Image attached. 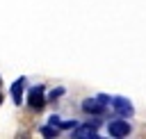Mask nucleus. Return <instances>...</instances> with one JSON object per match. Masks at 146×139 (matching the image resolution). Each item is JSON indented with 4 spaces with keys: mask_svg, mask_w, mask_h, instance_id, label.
I'll use <instances>...</instances> for the list:
<instances>
[{
    "mask_svg": "<svg viewBox=\"0 0 146 139\" xmlns=\"http://www.w3.org/2000/svg\"><path fill=\"white\" fill-rule=\"evenodd\" d=\"M23 87H25V77H18L14 84H11V96H14V100H16V105L23 100Z\"/></svg>",
    "mask_w": 146,
    "mask_h": 139,
    "instance_id": "6",
    "label": "nucleus"
},
{
    "mask_svg": "<svg viewBox=\"0 0 146 139\" xmlns=\"http://www.w3.org/2000/svg\"><path fill=\"white\" fill-rule=\"evenodd\" d=\"M0 103H2V91H0Z\"/></svg>",
    "mask_w": 146,
    "mask_h": 139,
    "instance_id": "9",
    "label": "nucleus"
},
{
    "mask_svg": "<svg viewBox=\"0 0 146 139\" xmlns=\"http://www.w3.org/2000/svg\"><path fill=\"white\" fill-rule=\"evenodd\" d=\"M62 93H64V89H55V91H52V93H50V98H52V100H55V98H59V96H62Z\"/></svg>",
    "mask_w": 146,
    "mask_h": 139,
    "instance_id": "8",
    "label": "nucleus"
},
{
    "mask_svg": "<svg viewBox=\"0 0 146 139\" xmlns=\"http://www.w3.org/2000/svg\"><path fill=\"white\" fill-rule=\"evenodd\" d=\"M112 107L121 114V116H132V103L130 100H125V98H121V96H116V98H112Z\"/></svg>",
    "mask_w": 146,
    "mask_h": 139,
    "instance_id": "4",
    "label": "nucleus"
},
{
    "mask_svg": "<svg viewBox=\"0 0 146 139\" xmlns=\"http://www.w3.org/2000/svg\"><path fill=\"white\" fill-rule=\"evenodd\" d=\"M82 109L87 114H103L105 112V103L100 98H87V100H82Z\"/></svg>",
    "mask_w": 146,
    "mask_h": 139,
    "instance_id": "3",
    "label": "nucleus"
},
{
    "mask_svg": "<svg viewBox=\"0 0 146 139\" xmlns=\"http://www.w3.org/2000/svg\"><path fill=\"white\" fill-rule=\"evenodd\" d=\"M73 137L75 139H98V132H96V123L91 125H75V130H73Z\"/></svg>",
    "mask_w": 146,
    "mask_h": 139,
    "instance_id": "5",
    "label": "nucleus"
},
{
    "mask_svg": "<svg viewBox=\"0 0 146 139\" xmlns=\"http://www.w3.org/2000/svg\"><path fill=\"white\" fill-rule=\"evenodd\" d=\"M107 132H110V137H128L130 134V123L123 121V118H116L107 125Z\"/></svg>",
    "mask_w": 146,
    "mask_h": 139,
    "instance_id": "1",
    "label": "nucleus"
},
{
    "mask_svg": "<svg viewBox=\"0 0 146 139\" xmlns=\"http://www.w3.org/2000/svg\"><path fill=\"white\" fill-rule=\"evenodd\" d=\"M41 132H43L46 137H55V134H57V128H55V125H52V128H41Z\"/></svg>",
    "mask_w": 146,
    "mask_h": 139,
    "instance_id": "7",
    "label": "nucleus"
},
{
    "mask_svg": "<svg viewBox=\"0 0 146 139\" xmlns=\"http://www.w3.org/2000/svg\"><path fill=\"white\" fill-rule=\"evenodd\" d=\"M27 100H30V107L32 109H43V105H46V98H43V87L39 84V87H34L30 93H27Z\"/></svg>",
    "mask_w": 146,
    "mask_h": 139,
    "instance_id": "2",
    "label": "nucleus"
}]
</instances>
